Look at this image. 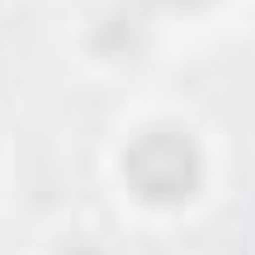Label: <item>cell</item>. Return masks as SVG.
Here are the masks:
<instances>
[{"mask_svg": "<svg viewBox=\"0 0 255 255\" xmlns=\"http://www.w3.org/2000/svg\"><path fill=\"white\" fill-rule=\"evenodd\" d=\"M128 184L142 191V199L156 206H177L191 199V184H199V149H191V135H177V128H149V135L128 142Z\"/></svg>", "mask_w": 255, "mask_h": 255, "instance_id": "obj_1", "label": "cell"}, {"mask_svg": "<svg viewBox=\"0 0 255 255\" xmlns=\"http://www.w3.org/2000/svg\"><path fill=\"white\" fill-rule=\"evenodd\" d=\"M184 7H191V0H184Z\"/></svg>", "mask_w": 255, "mask_h": 255, "instance_id": "obj_2", "label": "cell"}]
</instances>
